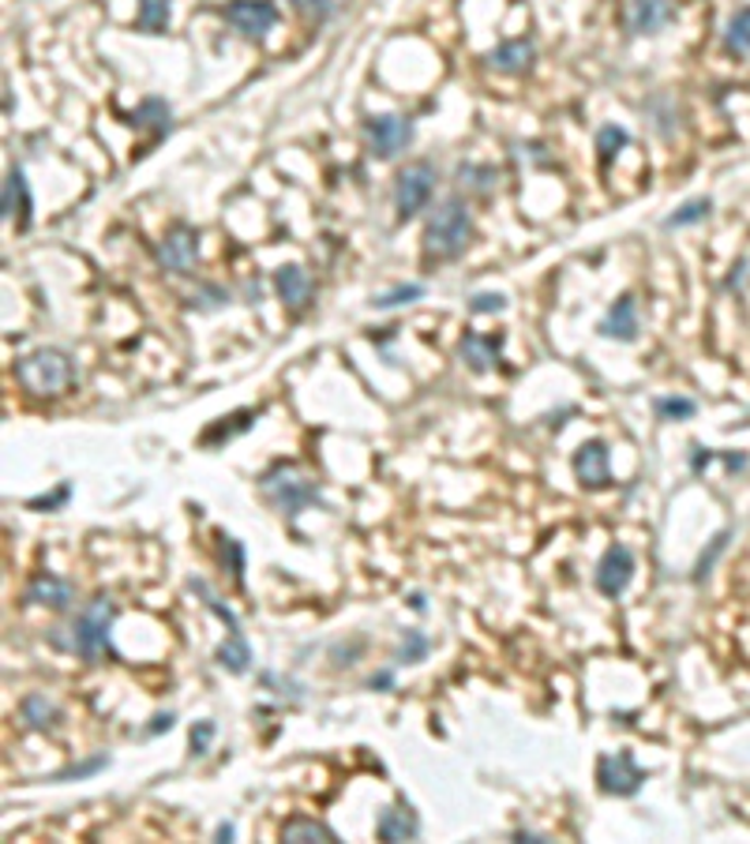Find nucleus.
I'll return each instance as SVG.
<instances>
[{"mask_svg": "<svg viewBox=\"0 0 750 844\" xmlns=\"http://www.w3.org/2000/svg\"><path fill=\"white\" fill-rule=\"evenodd\" d=\"M188 304L196 311H214V308H222V304H230V290H222V285H199V290L188 297Z\"/></svg>", "mask_w": 750, "mask_h": 844, "instance_id": "34", "label": "nucleus"}, {"mask_svg": "<svg viewBox=\"0 0 750 844\" xmlns=\"http://www.w3.org/2000/svg\"><path fill=\"white\" fill-rule=\"evenodd\" d=\"M214 661H218V669H225L230 675H244L251 669V646H248V638H244V631H233V635L214 649Z\"/></svg>", "mask_w": 750, "mask_h": 844, "instance_id": "22", "label": "nucleus"}, {"mask_svg": "<svg viewBox=\"0 0 750 844\" xmlns=\"http://www.w3.org/2000/svg\"><path fill=\"white\" fill-rule=\"evenodd\" d=\"M282 841H290V844H331V841H339V833L331 830L327 822H319V818H290V822L282 825Z\"/></svg>", "mask_w": 750, "mask_h": 844, "instance_id": "21", "label": "nucleus"}, {"mask_svg": "<svg viewBox=\"0 0 750 844\" xmlns=\"http://www.w3.org/2000/svg\"><path fill=\"white\" fill-rule=\"evenodd\" d=\"M259 492L282 518H297L308 506H323L319 480H311L297 462H274L271 469L259 473Z\"/></svg>", "mask_w": 750, "mask_h": 844, "instance_id": "2", "label": "nucleus"}, {"mask_svg": "<svg viewBox=\"0 0 750 844\" xmlns=\"http://www.w3.org/2000/svg\"><path fill=\"white\" fill-rule=\"evenodd\" d=\"M136 129H155V135H170V129H173V109H170V101H162V98H147L143 106L136 109V113L128 117Z\"/></svg>", "mask_w": 750, "mask_h": 844, "instance_id": "24", "label": "nucleus"}, {"mask_svg": "<svg viewBox=\"0 0 750 844\" xmlns=\"http://www.w3.org/2000/svg\"><path fill=\"white\" fill-rule=\"evenodd\" d=\"M462 181V188L466 192H477V196H492L495 188H500V169L495 166H477V162H462L458 173H454Z\"/></svg>", "mask_w": 750, "mask_h": 844, "instance_id": "25", "label": "nucleus"}, {"mask_svg": "<svg viewBox=\"0 0 750 844\" xmlns=\"http://www.w3.org/2000/svg\"><path fill=\"white\" fill-rule=\"evenodd\" d=\"M409 608H413V612H428V601H425V594H413V597H409Z\"/></svg>", "mask_w": 750, "mask_h": 844, "instance_id": "47", "label": "nucleus"}, {"mask_svg": "<svg viewBox=\"0 0 750 844\" xmlns=\"http://www.w3.org/2000/svg\"><path fill=\"white\" fill-rule=\"evenodd\" d=\"M20 717L27 721L30 732H53L61 724V709H57L53 698L46 695H27L20 702Z\"/></svg>", "mask_w": 750, "mask_h": 844, "instance_id": "20", "label": "nucleus"}, {"mask_svg": "<svg viewBox=\"0 0 750 844\" xmlns=\"http://www.w3.org/2000/svg\"><path fill=\"white\" fill-rule=\"evenodd\" d=\"M432 653V638L425 635V631H402V641L398 649H394V661L398 664H420L425 657Z\"/></svg>", "mask_w": 750, "mask_h": 844, "instance_id": "28", "label": "nucleus"}, {"mask_svg": "<svg viewBox=\"0 0 750 844\" xmlns=\"http://www.w3.org/2000/svg\"><path fill=\"white\" fill-rule=\"evenodd\" d=\"M0 215H4V222H15V230H27L30 218H35V196H30L27 173H23L20 166H12L4 176V203H0Z\"/></svg>", "mask_w": 750, "mask_h": 844, "instance_id": "14", "label": "nucleus"}, {"mask_svg": "<svg viewBox=\"0 0 750 844\" xmlns=\"http://www.w3.org/2000/svg\"><path fill=\"white\" fill-rule=\"evenodd\" d=\"M537 61V46L529 38H507L488 53V68L500 75H521Z\"/></svg>", "mask_w": 750, "mask_h": 844, "instance_id": "16", "label": "nucleus"}, {"mask_svg": "<svg viewBox=\"0 0 750 844\" xmlns=\"http://www.w3.org/2000/svg\"><path fill=\"white\" fill-rule=\"evenodd\" d=\"M635 571H638L635 552H630L627 545H612V548H604L601 563H597L593 582L604 597H623L630 586V578H635Z\"/></svg>", "mask_w": 750, "mask_h": 844, "instance_id": "11", "label": "nucleus"}, {"mask_svg": "<svg viewBox=\"0 0 750 844\" xmlns=\"http://www.w3.org/2000/svg\"><path fill=\"white\" fill-rule=\"evenodd\" d=\"M27 604L35 608H53V612H69L75 604V582L61 578L53 571H38L35 578L27 582Z\"/></svg>", "mask_w": 750, "mask_h": 844, "instance_id": "13", "label": "nucleus"}, {"mask_svg": "<svg viewBox=\"0 0 750 844\" xmlns=\"http://www.w3.org/2000/svg\"><path fill=\"white\" fill-rule=\"evenodd\" d=\"M15 379L23 383V391L38 394V399H57L75 383V360L64 350L41 345V350H30L27 357L15 360Z\"/></svg>", "mask_w": 750, "mask_h": 844, "instance_id": "3", "label": "nucleus"}, {"mask_svg": "<svg viewBox=\"0 0 750 844\" xmlns=\"http://www.w3.org/2000/svg\"><path fill=\"white\" fill-rule=\"evenodd\" d=\"M368 687H372V690H394V672L391 669L372 672V675H368Z\"/></svg>", "mask_w": 750, "mask_h": 844, "instance_id": "44", "label": "nucleus"}, {"mask_svg": "<svg viewBox=\"0 0 750 844\" xmlns=\"http://www.w3.org/2000/svg\"><path fill=\"white\" fill-rule=\"evenodd\" d=\"M214 732H218L214 721H196V724H192V736H188L192 758H204V755H207V750H210V739H214Z\"/></svg>", "mask_w": 750, "mask_h": 844, "instance_id": "38", "label": "nucleus"}, {"mask_svg": "<svg viewBox=\"0 0 750 844\" xmlns=\"http://www.w3.org/2000/svg\"><path fill=\"white\" fill-rule=\"evenodd\" d=\"M188 589H192V594H199V597H204V604L210 608V612L218 615V620L225 623V631H230V635H233V631H241V620H237V612H233V608L225 604L222 597H218L214 589H210L204 578H188Z\"/></svg>", "mask_w": 750, "mask_h": 844, "instance_id": "27", "label": "nucleus"}, {"mask_svg": "<svg viewBox=\"0 0 750 844\" xmlns=\"http://www.w3.org/2000/svg\"><path fill=\"white\" fill-rule=\"evenodd\" d=\"M627 147H630V132L619 129V124H604V129L597 132V150H601V162L604 166H608L612 158H619Z\"/></svg>", "mask_w": 750, "mask_h": 844, "instance_id": "31", "label": "nucleus"}, {"mask_svg": "<svg viewBox=\"0 0 750 844\" xmlns=\"http://www.w3.org/2000/svg\"><path fill=\"white\" fill-rule=\"evenodd\" d=\"M233 837H237V825H233V822H222V825H218V830H214V841H233Z\"/></svg>", "mask_w": 750, "mask_h": 844, "instance_id": "45", "label": "nucleus"}, {"mask_svg": "<svg viewBox=\"0 0 750 844\" xmlns=\"http://www.w3.org/2000/svg\"><path fill=\"white\" fill-rule=\"evenodd\" d=\"M597 331H601V338H612V342H627V345L638 342V331H642V327H638V301L630 297V293H623V297L604 311Z\"/></svg>", "mask_w": 750, "mask_h": 844, "instance_id": "15", "label": "nucleus"}, {"mask_svg": "<svg viewBox=\"0 0 750 844\" xmlns=\"http://www.w3.org/2000/svg\"><path fill=\"white\" fill-rule=\"evenodd\" d=\"M458 357L466 360V365L474 368V371H492V368H500V360H503V338H495V334H477V331L462 334Z\"/></svg>", "mask_w": 750, "mask_h": 844, "instance_id": "18", "label": "nucleus"}, {"mask_svg": "<svg viewBox=\"0 0 750 844\" xmlns=\"http://www.w3.org/2000/svg\"><path fill=\"white\" fill-rule=\"evenodd\" d=\"M425 297V285L420 282H409V285H394V290L379 293V297H372V308L379 311H391V308H402V304H413Z\"/></svg>", "mask_w": 750, "mask_h": 844, "instance_id": "32", "label": "nucleus"}, {"mask_svg": "<svg viewBox=\"0 0 750 844\" xmlns=\"http://www.w3.org/2000/svg\"><path fill=\"white\" fill-rule=\"evenodd\" d=\"M263 687H278L274 695L290 698V702H300V698H305V687H300V683H293L290 675L282 680V675H274V672H263Z\"/></svg>", "mask_w": 750, "mask_h": 844, "instance_id": "40", "label": "nucleus"}, {"mask_svg": "<svg viewBox=\"0 0 750 844\" xmlns=\"http://www.w3.org/2000/svg\"><path fill=\"white\" fill-rule=\"evenodd\" d=\"M507 297L503 293H492V290H484V293H474L469 297V311L474 316H500V311H507Z\"/></svg>", "mask_w": 750, "mask_h": 844, "instance_id": "35", "label": "nucleus"}, {"mask_svg": "<svg viewBox=\"0 0 750 844\" xmlns=\"http://www.w3.org/2000/svg\"><path fill=\"white\" fill-rule=\"evenodd\" d=\"M222 560L230 563V574L244 582V545L237 537H222Z\"/></svg>", "mask_w": 750, "mask_h": 844, "instance_id": "39", "label": "nucleus"}, {"mask_svg": "<svg viewBox=\"0 0 750 844\" xmlns=\"http://www.w3.org/2000/svg\"><path fill=\"white\" fill-rule=\"evenodd\" d=\"M376 837L379 841H417L420 837V818L409 804H391L379 810L376 818Z\"/></svg>", "mask_w": 750, "mask_h": 844, "instance_id": "17", "label": "nucleus"}, {"mask_svg": "<svg viewBox=\"0 0 750 844\" xmlns=\"http://www.w3.org/2000/svg\"><path fill=\"white\" fill-rule=\"evenodd\" d=\"M222 20L230 23L241 38L263 41L267 34L278 27V8H274V0H230V4L222 8Z\"/></svg>", "mask_w": 750, "mask_h": 844, "instance_id": "8", "label": "nucleus"}, {"mask_svg": "<svg viewBox=\"0 0 750 844\" xmlns=\"http://www.w3.org/2000/svg\"><path fill=\"white\" fill-rule=\"evenodd\" d=\"M724 49L736 57H750V8L736 12L728 20V30H724Z\"/></svg>", "mask_w": 750, "mask_h": 844, "instance_id": "29", "label": "nucleus"}, {"mask_svg": "<svg viewBox=\"0 0 750 844\" xmlns=\"http://www.w3.org/2000/svg\"><path fill=\"white\" fill-rule=\"evenodd\" d=\"M113 620H116V604L109 594H98L95 601L83 608L75 615V627H72V649L87 661H102L106 649H109V631H113Z\"/></svg>", "mask_w": 750, "mask_h": 844, "instance_id": "4", "label": "nucleus"}, {"mask_svg": "<svg viewBox=\"0 0 750 844\" xmlns=\"http://www.w3.org/2000/svg\"><path fill=\"white\" fill-rule=\"evenodd\" d=\"M646 784V770L635 762L630 750H619V755H601L597 758V788L604 796H615V799H630L638 796Z\"/></svg>", "mask_w": 750, "mask_h": 844, "instance_id": "7", "label": "nucleus"}, {"mask_svg": "<svg viewBox=\"0 0 750 844\" xmlns=\"http://www.w3.org/2000/svg\"><path fill=\"white\" fill-rule=\"evenodd\" d=\"M259 413H263V409H237V413H230V417H218L214 425H210L207 432L199 436V439H204L207 447L222 443V439H225V443H230L233 436H244V432H248L251 425H256V420H259Z\"/></svg>", "mask_w": 750, "mask_h": 844, "instance_id": "23", "label": "nucleus"}, {"mask_svg": "<svg viewBox=\"0 0 750 844\" xmlns=\"http://www.w3.org/2000/svg\"><path fill=\"white\" fill-rule=\"evenodd\" d=\"M69 500H72V485L69 480H61V485H57L49 496H35V500H27V506L30 511H61Z\"/></svg>", "mask_w": 750, "mask_h": 844, "instance_id": "36", "label": "nucleus"}, {"mask_svg": "<svg viewBox=\"0 0 750 844\" xmlns=\"http://www.w3.org/2000/svg\"><path fill=\"white\" fill-rule=\"evenodd\" d=\"M365 135H368V150H372L379 162H391L402 150H409L417 129H413V117L406 113H379V117H368Z\"/></svg>", "mask_w": 750, "mask_h": 844, "instance_id": "6", "label": "nucleus"}, {"mask_svg": "<svg viewBox=\"0 0 750 844\" xmlns=\"http://www.w3.org/2000/svg\"><path fill=\"white\" fill-rule=\"evenodd\" d=\"M653 413L661 420H690L698 413V402L694 399H676V394H672V399H656Z\"/></svg>", "mask_w": 750, "mask_h": 844, "instance_id": "33", "label": "nucleus"}, {"mask_svg": "<svg viewBox=\"0 0 750 844\" xmlns=\"http://www.w3.org/2000/svg\"><path fill=\"white\" fill-rule=\"evenodd\" d=\"M173 23V0H139L136 30L143 34H165Z\"/></svg>", "mask_w": 750, "mask_h": 844, "instance_id": "26", "label": "nucleus"}, {"mask_svg": "<svg viewBox=\"0 0 750 844\" xmlns=\"http://www.w3.org/2000/svg\"><path fill=\"white\" fill-rule=\"evenodd\" d=\"M173 724H176V713H170V709H165V713H155L147 724V736H162V732H170Z\"/></svg>", "mask_w": 750, "mask_h": 844, "instance_id": "43", "label": "nucleus"}, {"mask_svg": "<svg viewBox=\"0 0 750 844\" xmlns=\"http://www.w3.org/2000/svg\"><path fill=\"white\" fill-rule=\"evenodd\" d=\"M676 20L672 0H630V34H656Z\"/></svg>", "mask_w": 750, "mask_h": 844, "instance_id": "19", "label": "nucleus"}, {"mask_svg": "<svg viewBox=\"0 0 750 844\" xmlns=\"http://www.w3.org/2000/svg\"><path fill=\"white\" fill-rule=\"evenodd\" d=\"M109 766V755H95V758H87V762H79V766H69V770H61L53 776V781H83V776H95V773H102Z\"/></svg>", "mask_w": 750, "mask_h": 844, "instance_id": "37", "label": "nucleus"}, {"mask_svg": "<svg viewBox=\"0 0 750 844\" xmlns=\"http://www.w3.org/2000/svg\"><path fill=\"white\" fill-rule=\"evenodd\" d=\"M274 293L293 316H300L316 301V282H311V274L300 264H282L274 270Z\"/></svg>", "mask_w": 750, "mask_h": 844, "instance_id": "12", "label": "nucleus"}, {"mask_svg": "<svg viewBox=\"0 0 750 844\" xmlns=\"http://www.w3.org/2000/svg\"><path fill=\"white\" fill-rule=\"evenodd\" d=\"M158 264L170 274H192L199 264V230L176 222L173 230H165V236L158 241Z\"/></svg>", "mask_w": 750, "mask_h": 844, "instance_id": "10", "label": "nucleus"}, {"mask_svg": "<svg viewBox=\"0 0 750 844\" xmlns=\"http://www.w3.org/2000/svg\"><path fill=\"white\" fill-rule=\"evenodd\" d=\"M474 244V210L462 196H446L425 222V259L446 264Z\"/></svg>", "mask_w": 750, "mask_h": 844, "instance_id": "1", "label": "nucleus"}, {"mask_svg": "<svg viewBox=\"0 0 750 844\" xmlns=\"http://www.w3.org/2000/svg\"><path fill=\"white\" fill-rule=\"evenodd\" d=\"M435 181H440V173H435V166L425 162V158L409 162L398 176H394V210H398L402 222L417 218L420 210H425L428 203H432Z\"/></svg>", "mask_w": 750, "mask_h": 844, "instance_id": "5", "label": "nucleus"}, {"mask_svg": "<svg viewBox=\"0 0 750 844\" xmlns=\"http://www.w3.org/2000/svg\"><path fill=\"white\" fill-rule=\"evenodd\" d=\"M724 548H728V534H716V537H713V545H710V552H702V555H698V567H694V578H698V582H702L705 574L713 571V563L721 560V552H724Z\"/></svg>", "mask_w": 750, "mask_h": 844, "instance_id": "41", "label": "nucleus"}, {"mask_svg": "<svg viewBox=\"0 0 750 844\" xmlns=\"http://www.w3.org/2000/svg\"><path fill=\"white\" fill-rule=\"evenodd\" d=\"M570 466H575V480L586 488V492H604V488H612V451L604 439H586V443H578Z\"/></svg>", "mask_w": 750, "mask_h": 844, "instance_id": "9", "label": "nucleus"}, {"mask_svg": "<svg viewBox=\"0 0 750 844\" xmlns=\"http://www.w3.org/2000/svg\"><path fill=\"white\" fill-rule=\"evenodd\" d=\"M514 841H521V844H541V841H548V837H541V833H533V830H518V833H514Z\"/></svg>", "mask_w": 750, "mask_h": 844, "instance_id": "46", "label": "nucleus"}, {"mask_svg": "<svg viewBox=\"0 0 750 844\" xmlns=\"http://www.w3.org/2000/svg\"><path fill=\"white\" fill-rule=\"evenodd\" d=\"M297 12H305V15H311L316 23H323V20H331L334 15V0H290Z\"/></svg>", "mask_w": 750, "mask_h": 844, "instance_id": "42", "label": "nucleus"}, {"mask_svg": "<svg viewBox=\"0 0 750 844\" xmlns=\"http://www.w3.org/2000/svg\"><path fill=\"white\" fill-rule=\"evenodd\" d=\"M710 210H713V203L705 199V196L687 199V203H683V207L676 210V215L664 218V230H687V225H698V222H705V218H710Z\"/></svg>", "mask_w": 750, "mask_h": 844, "instance_id": "30", "label": "nucleus"}]
</instances>
